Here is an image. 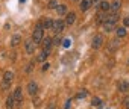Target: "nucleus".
<instances>
[{
	"instance_id": "nucleus-5",
	"label": "nucleus",
	"mask_w": 129,
	"mask_h": 109,
	"mask_svg": "<svg viewBox=\"0 0 129 109\" xmlns=\"http://www.w3.org/2000/svg\"><path fill=\"white\" fill-rule=\"evenodd\" d=\"M75 21H76V14L75 12H67L66 14V24H69V26H72V24H75Z\"/></svg>"
},
{
	"instance_id": "nucleus-32",
	"label": "nucleus",
	"mask_w": 129,
	"mask_h": 109,
	"mask_svg": "<svg viewBox=\"0 0 129 109\" xmlns=\"http://www.w3.org/2000/svg\"><path fill=\"white\" fill-rule=\"evenodd\" d=\"M91 3H94V5H97V3H100V0H91Z\"/></svg>"
},
{
	"instance_id": "nucleus-26",
	"label": "nucleus",
	"mask_w": 129,
	"mask_h": 109,
	"mask_svg": "<svg viewBox=\"0 0 129 109\" xmlns=\"http://www.w3.org/2000/svg\"><path fill=\"white\" fill-rule=\"evenodd\" d=\"M61 42H62V39H61L59 36H58V38H55V39H52V44H55V45H59Z\"/></svg>"
},
{
	"instance_id": "nucleus-19",
	"label": "nucleus",
	"mask_w": 129,
	"mask_h": 109,
	"mask_svg": "<svg viewBox=\"0 0 129 109\" xmlns=\"http://www.w3.org/2000/svg\"><path fill=\"white\" fill-rule=\"evenodd\" d=\"M52 26H53V20L46 18V20L43 21V29H52Z\"/></svg>"
},
{
	"instance_id": "nucleus-14",
	"label": "nucleus",
	"mask_w": 129,
	"mask_h": 109,
	"mask_svg": "<svg viewBox=\"0 0 129 109\" xmlns=\"http://www.w3.org/2000/svg\"><path fill=\"white\" fill-rule=\"evenodd\" d=\"M12 79H14V73H12V71H6V73L3 74V82L11 83V82H12Z\"/></svg>"
},
{
	"instance_id": "nucleus-11",
	"label": "nucleus",
	"mask_w": 129,
	"mask_h": 109,
	"mask_svg": "<svg viewBox=\"0 0 129 109\" xmlns=\"http://www.w3.org/2000/svg\"><path fill=\"white\" fill-rule=\"evenodd\" d=\"M91 5H93V3H91V0H82L79 8H81V11H88V9L91 8Z\"/></svg>"
},
{
	"instance_id": "nucleus-24",
	"label": "nucleus",
	"mask_w": 129,
	"mask_h": 109,
	"mask_svg": "<svg viewBox=\"0 0 129 109\" xmlns=\"http://www.w3.org/2000/svg\"><path fill=\"white\" fill-rule=\"evenodd\" d=\"M91 104H93V106H100V104H102V100H100L99 97H94V98L91 100Z\"/></svg>"
},
{
	"instance_id": "nucleus-6",
	"label": "nucleus",
	"mask_w": 129,
	"mask_h": 109,
	"mask_svg": "<svg viewBox=\"0 0 129 109\" xmlns=\"http://www.w3.org/2000/svg\"><path fill=\"white\" fill-rule=\"evenodd\" d=\"M102 44H103V36H102V35H96L94 39H93V44H91L93 48H100Z\"/></svg>"
},
{
	"instance_id": "nucleus-12",
	"label": "nucleus",
	"mask_w": 129,
	"mask_h": 109,
	"mask_svg": "<svg viewBox=\"0 0 129 109\" xmlns=\"http://www.w3.org/2000/svg\"><path fill=\"white\" fill-rule=\"evenodd\" d=\"M96 18H97V23H99V24H103V23L108 20V15H106V12H99Z\"/></svg>"
},
{
	"instance_id": "nucleus-8",
	"label": "nucleus",
	"mask_w": 129,
	"mask_h": 109,
	"mask_svg": "<svg viewBox=\"0 0 129 109\" xmlns=\"http://www.w3.org/2000/svg\"><path fill=\"white\" fill-rule=\"evenodd\" d=\"M120 6H121V2H120V0H114L112 3H109V11L118 12V11H120Z\"/></svg>"
},
{
	"instance_id": "nucleus-22",
	"label": "nucleus",
	"mask_w": 129,
	"mask_h": 109,
	"mask_svg": "<svg viewBox=\"0 0 129 109\" xmlns=\"http://www.w3.org/2000/svg\"><path fill=\"white\" fill-rule=\"evenodd\" d=\"M117 17H118V14H117V12H112L111 15H108V20H106V21H112V23H115V21H117Z\"/></svg>"
},
{
	"instance_id": "nucleus-25",
	"label": "nucleus",
	"mask_w": 129,
	"mask_h": 109,
	"mask_svg": "<svg viewBox=\"0 0 129 109\" xmlns=\"http://www.w3.org/2000/svg\"><path fill=\"white\" fill-rule=\"evenodd\" d=\"M87 94H88V91H87V89H82L81 92H78V98H85Z\"/></svg>"
},
{
	"instance_id": "nucleus-29",
	"label": "nucleus",
	"mask_w": 129,
	"mask_h": 109,
	"mask_svg": "<svg viewBox=\"0 0 129 109\" xmlns=\"http://www.w3.org/2000/svg\"><path fill=\"white\" fill-rule=\"evenodd\" d=\"M49 68H50V64H47V62H46V64H43V71H47Z\"/></svg>"
},
{
	"instance_id": "nucleus-9",
	"label": "nucleus",
	"mask_w": 129,
	"mask_h": 109,
	"mask_svg": "<svg viewBox=\"0 0 129 109\" xmlns=\"http://www.w3.org/2000/svg\"><path fill=\"white\" fill-rule=\"evenodd\" d=\"M118 91L127 92V91H129V82H127V80H120V82H118Z\"/></svg>"
},
{
	"instance_id": "nucleus-1",
	"label": "nucleus",
	"mask_w": 129,
	"mask_h": 109,
	"mask_svg": "<svg viewBox=\"0 0 129 109\" xmlns=\"http://www.w3.org/2000/svg\"><path fill=\"white\" fill-rule=\"evenodd\" d=\"M43 23L41 21H38L37 23V27H35V30H34V33H32V41H34V44H40L41 41H43Z\"/></svg>"
},
{
	"instance_id": "nucleus-33",
	"label": "nucleus",
	"mask_w": 129,
	"mask_h": 109,
	"mask_svg": "<svg viewBox=\"0 0 129 109\" xmlns=\"http://www.w3.org/2000/svg\"><path fill=\"white\" fill-rule=\"evenodd\" d=\"M47 109H55V104H53V103H50V106H49Z\"/></svg>"
},
{
	"instance_id": "nucleus-31",
	"label": "nucleus",
	"mask_w": 129,
	"mask_h": 109,
	"mask_svg": "<svg viewBox=\"0 0 129 109\" xmlns=\"http://www.w3.org/2000/svg\"><path fill=\"white\" fill-rule=\"evenodd\" d=\"M40 101H41V100H40V98L37 97V98L34 100V104H35V106H40Z\"/></svg>"
},
{
	"instance_id": "nucleus-15",
	"label": "nucleus",
	"mask_w": 129,
	"mask_h": 109,
	"mask_svg": "<svg viewBox=\"0 0 129 109\" xmlns=\"http://www.w3.org/2000/svg\"><path fill=\"white\" fill-rule=\"evenodd\" d=\"M20 42H21V36H20V35H14L12 39H11V45H12V47H17Z\"/></svg>"
},
{
	"instance_id": "nucleus-28",
	"label": "nucleus",
	"mask_w": 129,
	"mask_h": 109,
	"mask_svg": "<svg viewBox=\"0 0 129 109\" xmlns=\"http://www.w3.org/2000/svg\"><path fill=\"white\" fill-rule=\"evenodd\" d=\"M123 24H124V27H129V17L123 18Z\"/></svg>"
},
{
	"instance_id": "nucleus-13",
	"label": "nucleus",
	"mask_w": 129,
	"mask_h": 109,
	"mask_svg": "<svg viewBox=\"0 0 129 109\" xmlns=\"http://www.w3.org/2000/svg\"><path fill=\"white\" fill-rule=\"evenodd\" d=\"M56 12H58V15H66L67 14V6L66 5H58L56 6Z\"/></svg>"
},
{
	"instance_id": "nucleus-27",
	"label": "nucleus",
	"mask_w": 129,
	"mask_h": 109,
	"mask_svg": "<svg viewBox=\"0 0 129 109\" xmlns=\"http://www.w3.org/2000/svg\"><path fill=\"white\" fill-rule=\"evenodd\" d=\"M62 42H64V47H70V44H72V41H70L69 38H66V39H62Z\"/></svg>"
},
{
	"instance_id": "nucleus-7",
	"label": "nucleus",
	"mask_w": 129,
	"mask_h": 109,
	"mask_svg": "<svg viewBox=\"0 0 129 109\" xmlns=\"http://www.w3.org/2000/svg\"><path fill=\"white\" fill-rule=\"evenodd\" d=\"M24 48H26V51H27L29 55H34V51H35V44H34V41H32V39H27V41L24 42Z\"/></svg>"
},
{
	"instance_id": "nucleus-17",
	"label": "nucleus",
	"mask_w": 129,
	"mask_h": 109,
	"mask_svg": "<svg viewBox=\"0 0 129 109\" xmlns=\"http://www.w3.org/2000/svg\"><path fill=\"white\" fill-rule=\"evenodd\" d=\"M14 104H15V100H14L12 95H9L6 98V109H14Z\"/></svg>"
},
{
	"instance_id": "nucleus-18",
	"label": "nucleus",
	"mask_w": 129,
	"mask_h": 109,
	"mask_svg": "<svg viewBox=\"0 0 129 109\" xmlns=\"http://www.w3.org/2000/svg\"><path fill=\"white\" fill-rule=\"evenodd\" d=\"M100 9H102V12H108L109 11V2L102 0V2H100Z\"/></svg>"
},
{
	"instance_id": "nucleus-30",
	"label": "nucleus",
	"mask_w": 129,
	"mask_h": 109,
	"mask_svg": "<svg viewBox=\"0 0 129 109\" xmlns=\"http://www.w3.org/2000/svg\"><path fill=\"white\" fill-rule=\"evenodd\" d=\"M70 106H72V100H67L66 101V107H64V109H70Z\"/></svg>"
},
{
	"instance_id": "nucleus-2",
	"label": "nucleus",
	"mask_w": 129,
	"mask_h": 109,
	"mask_svg": "<svg viewBox=\"0 0 129 109\" xmlns=\"http://www.w3.org/2000/svg\"><path fill=\"white\" fill-rule=\"evenodd\" d=\"M64 26H66V23H64L62 20H56V21H53V26H52V29L56 32V33H61L62 30H64Z\"/></svg>"
},
{
	"instance_id": "nucleus-4",
	"label": "nucleus",
	"mask_w": 129,
	"mask_h": 109,
	"mask_svg": "<svg viewBox=\"0 0 129 109\" xmlns=\"http://www.w3.org/2000/svg\"><path fill=\"white\" fill-rule=\"evenodd\" d=\"M12 97H14V100H15L17 103H20V104H21V101H23V92H21V88H20V86L14 89Z\"/></svg>"
},
{
	"instance_id": "nucleus-3",
	"label": "nucleus",
	"mask_w": 129,
	"mask_h": 109,
	"mask_svg": "<svg viewBox=\"0 0 129 109\" xmlns=\"http://www.w3.org/2000/svg\"><path fill=\"white\" fill-rule=\"evenodd\" d=\"M27 92L30 95H37V92H38V83L37 82H29L27 83Z\"/></svg>"
},
{
	"instance_id": "nucleus-10",
	"label": "nucleus",
	"mask_w": 129,
	"mask_h": 109,
	"mask_svg": "<svg viewBox=\"0 0 129 109\" xmlns=\"http://www.w3.org/2000/svg\"><path fill=\"white\" fill-rule=\"evenodd\" d=\"M103 29H105L106 32H112V30H115V23H112V21H105V23H103Z\"/></svg>"
},
{
	"instance_id": "nucleus-34",
	"label": "nucleus",
	"mask_w": 129,
	"mask_h": 109,
	"mask_svg": "<svg viewBox=\"0 0 129 109\" xmlns=\"http://www.w3.org/2000/svg\"><path fill=\"white\" fill-rule=\"evenodd\" d=\"M126 109H129V100L126 101Z\"/></svg>"
},
{
	"instance_id": "nucleus-35",
	"label": "nucleus",
	"mask_w": 129,
	"mask_h": 109,
	"mask_svg": "<svg viewBox=\"0 0 129 109\" xmlns=\"http://www.w3.org/2000/svg\"><path fill=\"white\" fill-rule=\"evenodd\" d=\"M24 2H26V0H20V3H24Z\"/></svg>"
},
{
	"instance_id": "nucleus-21",
	"label": "nucleus",
	"mask_w": 129,
	"mask_h": 109,
	"mask_svg": "<svg viewBox=\"0 0 129 109\" xmlns=\"http://www.w3.org/2000/svg\"><path fill=\"white\" fill-rule=\"evenodd\" d=\"M118 47V39H112L109 41V50H115Z\"/></svg>"
},
{
	"instance_id": "nucleus-16",
	"label": "nucleus",
	"mask_w": 129,
	"mask_h": 109,
	"mask_svg": "<svg viewBox=\"0 0 129 109\" xmlns=\"http://www.w3.org/2000/svg\"><path fill=\"white\" fill-rule=\"evenodd\" d=\"M41 44H43V47H44V48H50V47H52V38H49V36L43 38Z\"/></svg>"
},
{
	"instance_id": "nucleus-23",
	"label": "nucleus",
	"mask_w": 129,
	"mask_h": 109,
	"mask_svg": "<svg viewBox=\"0 0 129 109\" xmlns=\"http://www.w3.org/2000/svg\"><path fill=\"white\" fill-rule=\"evenodd\" d=\"M56 6H58V0H50L49 5H47L49 9H56Z\"/></svg>"
},
{
	"instance_id": "nucleus-20",
	"label": "nucleus",
	"mask_w": 129,
	"mask_h": 109,
	"mask_svg": "<svg viewBox=\"0 0 129 109\" xmlns=\"http://www.w3.org/2000/svg\"><path fill=\"white\" fill-rule=\"evenodd\" d=\"M115 32H117V36H118V38L126 36V27H117V29H115Z\"/></svg>"
}]
</instances>
